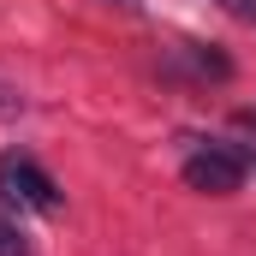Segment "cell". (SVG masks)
Wrapping results in <instances>:
<instances>
[{"label": "cell", "mask_w": 256, "mask_h": 256, "mask_svg": "<svg viewBox=\"0 0 256 256\" xmlns=\"http://www.w3.org/2000/svg\"><path fill=\"white\" fill-rule=\"evenodd\" d=\"M0 196L6 202H18V208H30V214H60V185L42 173V161L36 155H24V149H12V155H0Z\"/></svg>", "instance_id": "obj_1"}, {"label": "cell", "mask_w": 256, "mask_h": 256, "mask_svg": "<svg viewBox=\"0 0 256 256\" xmlns=\"http://www.w3.org/2000/svg\"><path fill=\"white\" fill-rule=\"evenodd\" d=\"M244 179H250V173H244V161H238L232 143H196L191 155H185V185H191V191L226 196V191H238Z\"/></svg>", "instance_id": "obj_2"}, {"label": "cell", "mask_w": 256, "mask_h": 256, "mask_svg": "<svg viewBox=\"0 0 256 256\" xmlns=\"http://www.w3.org/2000/svg\"><path fill=\"white\" fill-rule=\"evenodd\" d=\"M0 256H36V250H30V232H24L6 208H0Z\"/></svg>", "instance_id": "obj_3"}, {"label": "cell", "mask_w": 256, "mask_h": 256, "mask_svg": "<svg viewBox=\"0 0 256 256\" xmlns=\"http://www.w3.org/2000/svg\"><path fill=\"white\" fill-rule=\"evenodd\" d=\"M18 114H24V96H18V90H6V84H0V120H18Z\"/></svg>", "instance_id": "obj_4"}, {"label": "cell", "mask_w": 256, "mask_h": 256, "mask_svg": "<svg viewBox=\"0 0 256 256\" xmlns=\"http://www.w3.org/2000/svg\"><path fill=\"white\" fill-rule=\"evenodd\" d=\"M232 126L244 131V137H256V108H238V114H232Z\"/></svg>", "instance_id": "obj_5"}, {"label": "cell", "mask_w": 256, "mask_h": 256, "mask_svg": "<svg viewBox=\"0 0 256 256\" xmlns=\"http://www.w3.org/2000/svg\"><path fill=\"white\" fill-rule=\"evenodd\" d=\"M226 12H238V18H256V0H226Z\"/></svg>", "instance_id": "obj_6"}, {"label": "cell", "mask_w": 256, "mask_h": 256, "mask_svg": "<svg viewBox=\"0 0 256 256\" xmlns=\"http://www.w3.org/2000/svg\"><path fill=\"white\" fill-rule=\"evenodd\" d=\"M114 6H126V12H131V6H143V0H114Z\"/></svg>", "instance_id": "obj_7"}]
</instances>
